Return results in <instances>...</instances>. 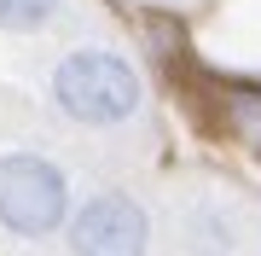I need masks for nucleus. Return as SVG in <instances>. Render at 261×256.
<instances>
[{
	"instance_id": "nucleus-1",
	"label": "nucleus",
	"mask_w": 261,
	"mask_h": 256,
	"mask_svg": "<svg viewBox=\"0 0 261 256\" xmlns=\"http://www.w3.org/2000/svg\"><path fill=\"white\" fill-rule=\"evenodd\" d=\"M47 94L58 105V117L82 128H122L145 111V76L128 53L116 47H75L53 64Z\"/></svg>"
},
{
	"instance_id": "nucleus-2",
	"label": "nucleus",
	"mask_w": 261,
	"mask_h": 256,
	"mask_svg": "<svg viewBox=\"0 0 261 256\" xmlns=\"http://www.w3.org/2000/svg\"><path fill=\"white\" fill-rule=\"evenodd\" d=\"M75 216L70 175L47 152H0V227L12 239H53Z\"/></svg>"
},
{
	"instance_id": "nucleus-3",
	"label": "nucleus",
	"mask_w": 261,
	"mask_h": 256,
	"mask_svg": "<svg viewBox=\"0 0 261 256\" xmlns=\"http://www.w3.org/2000/svg\"><path fill=\"white\" fill-rule=\"evenodd\" d=\"M70 256H151V210L134 192H87L70 216Z\"/></svg>"
},
{
	"instance_id": "nucleus-4",
	"label": "nucleus",
	"mask_w": 261,
	"mask_h": 256,
	"mask_svg": "<svg viewBox=\"0 0 261 256\" xmlns=\"http://www.w3.org/2000/svg\"><path fill=\"white\" fill-rule=\"evenodd\" d=\"M226 128H232V140L261 163V82L255 76L226 82Z\"/></svg>"
},
{
	"instance_id": "nucleus-5",
	"label": "nucleus",
	"mask_w": 261,
	"mask_h": 256,
	"mask_svg": "<svg viewBox=\"0 0 261 256\" xmlns=\"http://www.w3.org/2000/svg\"><path fill=\"white\" fill-rule=\"evenodd\" d=\"M180 239H186L192 256H232L238 250V227H232V216L221 204H197L186 216V233Z\"/></svg>"
},
{
	"instance_id": "nucleus-6",
	"label": "nucleus",
	"mask_w": 261,
	"mask_h": 256,
	"mask_svg": "<svg viewBox=\"0 0 261 256\" xmlns=\"http://www.w3.org/2000/svg\"><path fill=\"white\" fill-rule=\"evenodd\" d=\"M58 6H64V0H0V29L35 35V29H47L58 18Z\"/></svg>"
}]
</instances>
